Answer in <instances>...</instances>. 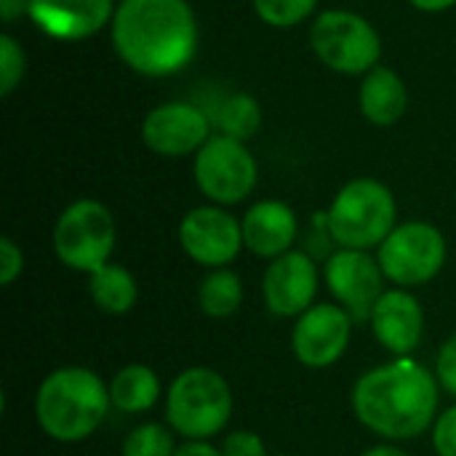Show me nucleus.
<instances>
[{
    "label": "nucleus",
    "instance_id": "nucleus-1",
    "mask_svg": "<svg viewBox=\"0 0 456 456\" xmlns=\"http://www.w3.org/2000/svg\"><path fill=\"white\" fill-rule=\"evenodd\" d=\"M350 406L355 419L385 444L417 441L441 414V385L419 361L393 358L355 379Z\"/></svg>",
    "mask_w": 456,
    "mask_h": 456
},
{
    "label": "nucleus",
    "instance_id": "nucleus-2",
    "mask_svg": "<svg viewBox=\"0 0 456 456\" xmlns=\"http://www.w3.org/2000/svg\"><path fill=\"white\" fill-rule=\"evenodd\" d=\"M112 45L126 67L147 77L184 69L198 48V21L187 0H120Z\"/></svg>",
    "mask_w": 456,
    "mask_h": 456
},
{
    "label": "nucleus",
    "instance_id": "nucleus-3",
    "mask_svg": "<svg viewBox=\"0 0 456 456\" xmlns=\"http://www.w3.org/2000/svg\"><path fill=\"white\" fill-rule=\"evenodd\" d=\"M35 422L56 444L91 438L112 411L110 385L86 366H59L35 390Z\"/></svg>",
    "mask_w": 456,
    "mask_h": 456
},
{
    "label": "nucleus",
    "instance_id": "nucleus-4",
    "mask_svg": "<svg viewBox=\"0 0 456 456\" xmlns=\"http://www.w3.org/2000/svg\"><path fill=\"white\" fill-rule=\"evenodd\" d=\"M232 409V387L211 366H190L179 371L166 390V425L182 441H211L224 433Z\"/></svg>",
    "mask_w": 456,
    "mask_h": 456
},
{
    "label": "nucleus",
    "instance_id": "nucleus-5",
    "mask_svg": "<svg viewBox=\"0 0 456 456\" xmlns=\"http://www.w3.org/2000/svg\"><path fill=\"white\" fill-rule=\"evenodd\" d=\"M323 222L339 248L371 251L398 227V203L387 184L363 176L347 182L334 195Z\"/></svg>",
    "mask_w": 456,
    "mask_h": 456
},
{
    "label": "nucleus",
    "instance_id": "nucleus-6",
    "mask_svg": "<svg viewBox=\"0 0 456 456\" xmlns=\"http://www.w3.org/2000/svg\"><path fill=\"white\" fill-rule=\"evenodd\" d=\"M53 254L72 270L91 275L110 265L118 243V227L112 211L94 198L72 200L53 224Z\"/></svg>",
    "mask_w": 456,
    "mask_h": 456
},
{
    "label": "nucleus",
    "instance_id": "nucleus-7",
    "mask_svg": "<svg viewBox=\"0 0 456 456\" xmlns=\"http://www.w3.org/2000/svg\"><path fill=\"white\" fill-rule=\"evenodd\" d=\"M310 45L329 69L342 75H366L382 59V40L374 24L345 8H329L315 16Z\"/></svg>",
    "mask_w": 456,
    "mask_h": 456
},
{
    "label": "nucleus",
    "instance_id": "nucleus-8",
    "mask_svg": "<svg viewBox=\"0 0 456 456\" xmlns=\"http://www.w3.org/2000/svg\"><path fill=\"white\" fill-rule=\"evenodd\" d=\"M449 243L444 232L422 219L398 224L377 248L385 278L398 289H417L436 281L446 265Z\"/></svg>",
    "mask_w": 456,
    "mask_h": 456
},
{
    "label": "nucleus",
    "instance_id": "nucleus-9",
    "mask_svg": "<svg viewBox=\"0 0 456 456\" xmlns=\"http://www.w3.org/2000/svg\"><path fill=\"white\" fill-rule=\"evenodd\" d=\"M192 176L206 200L227 208L251 198L259 182V166L246 142L214 134L195 152Z\"/></svg>",
    "mask_w": 456,
    "mask_h": 456
},
{
    "label": "nucleus",
    "instance_id": "nucleus-10",
    "mask_svg": "<svg viewBox=\"0 0 456 456\" xmlns=\"http://www.w3.org/2000/svg\"><path fill=\"white\" fill-rule=\"evenodd\" d=\"M179 246L206 270L227 267L246 248L240 219H235L224 206H195L179 222Z\"/></svg>",
    "mask_w": 456,
    "mask_h": 456
},
{
    "label": "nucleus",
    "instance_id": "nucleus-11",
    "mask_svg": "<svg viewBox=\"0 0 456 456\" xmlns=\"http://www.w3.org/2000/svg\"><path fill=\"white\" fill-rule=\"evenodd\" d=\"M385 273L371 251L337 248L323 265V283L334 302L345 307L353 321H369L374 305L387 291Z\"/></svg>",
    "mask_w": 456,
    "mask_h": 456
},
{
    "label": "nucleus",
    "instance_id": "nucleus-12",
    "mask_svg": "<svg viewBox=\"0 0 456 456\" xmlns=\"http://www.w3.org/2000/svg\"><path fill=\"white\" fill-rule=\"evenodd\" d=\"M353 315L337 302H315L294 321L291 353L307 369H329L350 347Z\"/></svg>",
    "mask_w": 456,
    "mask_h": 456
},
{
    "label": "nucleus",
    "instance_id": "nucleus-13",
    "mask_svg": "<svg viewBox=\"0 0 456 456\" xmlns=\"http://www.w3.org/2000/svg\"><path fill=\"white\" fill-rule=\"evenodd\" d=\"M211 115L190 102H166L142 120V142L150 152L163 158L195 155L214 134Z\"/></svg>",
    "mask_w": 456,
    "mask_h": 456
},
{
    "label": "nucleus",
    "instance_id": "nucleus-14",
    "mask_svg": "<svg viewBox=\"0 0 456 456\" xmlns=\"http://www.w3.org/2000/svg\"><path fill=\"white\" fill-rule=\"evenodd\" d=\"M323 273L315 259L305 251H289L273 259L262 275V299L270 315L275 318H299L307 313L321 289Z\"/></svg>",
    "mask_w": 456,
    "mask_h": 456
},
{
    "label": "nucleus",
    "instance_id": "nucleus-15",
    "mask_svg": "<svg viewBox=\"0 0 456 456\" xmlns=\"http://www.w3.org/2000/svg\"><path fill=\"white\" fill-rule=\"evenodd\" d=\"M374 339L393 358H411L425 339V307L409 289H387L371 310Z\"/></svg>",
    "mask_w": 456,
    "mask_h": 456
},
{
    "label": "nucleus",
    "instance_id": "nucleus-16",
    "mask_svg": "<svg viewBox=\"0 0 456 456\" xmlns=\"http://www.w3.org/2000/svg\"><path fill=\"white\" fill-rule=\"evenodd\" d=\"M27 16L56 40H86L112 24V0H29Z\"/></svg>",
    "mask_w": 456,
    "mask_h": 456
},
{
    "label": "nucleus",
    "instance_id": "nucleus-17",
    "mask_svg": "<svg viewBox=\"0 0 456 456\" xmlns=\"http://www.w3.org/2000/svg\"><path fill=\"white\" fill-rule=\"evenodd\" d=\"M243 246L259 259H278L289 251H294L297 235H299V219L294 208L283 200H259L254 203L243 219Z\"/></svg>",
    "mask_w": 456,
    "mask_h": 456
},
{
    "label": "nucleus",
    "instance_id": "nucleus-18",
    "mask_svg": "<svg viewBox=\"0 0 456 456\" xmlns=\"http://www.w3.org/2000/svg\"><path fill=\"white\" fill-rule=\"evenodd\" d=\"M358 104H361L363 118L371 126H379V128L395 126L406 115V107H409V91H406L403 77L385 64L374 67L371 72H366L361 83Z\"/></svg>",
    "mask_w": 456,
    "mask_h": 456
},
{
    "label": "nucleus",
    "instance_id": "nucleus-19",
    "mask_svg": "<svg viewBox=\"0 0 456 456\" xmlns=\"http://www.w3.org/2000/svg\"><path fill=\"white\" fill-rule=\"evenodd\" d=\"M163 395L160 377L147 363H128L110 379V401L120 414H144Z\"/></svg>",
    "mask_w": 456,
    "mask_h": 456
},
{
    "label": "nucleus",
    "instance_id": "nucleus-20",
    "mask_svg": "<svg viewBox=\"0 0 456 456\" xmlns=\"http://www.w3.org/2000/svg\"><path fill=\"white\" fill-rule=\"evenodd\" d=\"M88 297L104 315H128L139 299V283L123 265H104L88 275Z\"/></svg>",
    "mask_w": 456,
    "mask_h": 456
},
{
    "label": "nucleus",
    "instance_id": "nucleus-21",
    "mask_svg": "<svg viewBox=\"0 0 456 456\" xmlns=\"http://www.w3.org/2000/svg\"><path fill=\"white\" fill-rule=\"evenodd\" d=\"M195 297H198V307L206 318L224 321V318H232L243 307L246 289L235 270L219 267V270L206 273V278L198 283Z\"/></svg>",
    "mask_w": 456,
    "mask_h": 456
},
{
    "label": "nucleus",
    "instance_id": "nucleus-22",
    "mask_svg": "<svg viewBox=\"0 0 456 456\" xmlns=\"http://www.w3.org/2000/svg\"><path fill=\"white\" fill-rule=\"evenodd\" d=\"M211 126L216 128V134L232 136L238 142L251 139L259 126H262V110L256 104L254 96L248 94H230L227 99L219 102L216 112L211 115Z\"/></svg>",
    "mask_w": 456,
    "mask_h": 456
},
{
    "label": "nucleus",
    "instance_id": "nucleus-23",
    "mask_svg": "<svg viewBox=\"0 0 456 456\" xmlns=\"http://www.w3.org/2000/svg\"><path fill=\"white\" fill-rule=\"evenodd\" d=\"M176 454V433L168 425L160 422H144L136 425L123 446L120 456H174Z\"/></svg>",
    "mask_w": 456,
    "mask_h": 456
},
{
    "label": "nucleus",
    "instance_id": "nucleus-24",
    "mask_svg": "<svg viewBox=\"0 0 456 456\" xmlns=\"http://www.w3.org/2000/svg\"><path fill=\"white\" fill-rule=\"evenodd\" d=\"M318 0H254L256 16L278 29H289L313 16Z\"/></svg>",
    "mask_w": 456,
    "mask_h": 456
},
{
    "label": "nucleus",
    "instance_id": "nucleus-25",
    "mask_svg": "<svg viewBox=\"0 0 456 456\" xmlns=\"http://www.w3.org/2000/svg\"><path fill=\"white\" fill-rule=\"evenodd\" d=\"M24 69H27L24 48L8 32H3L0 35V96H11L19 88Z\"/></svg>",
    "mask_w": 456,
    "mask_h": 456
},
{
    "label": "nucleus",
    "instance_id": "nucleus-26",
    "mask_svg": "<svg viewBox=\"0 0 456 456\" xmlns=\"http://www.w3.org/2000/svg\"><path fill=\"white\" fill-rule=\"evenodd\" d=\"M433 452L438 456H456V403L444 409L430 430Z\"/></svg>",
    "mask_w": 456,
    "mask_h": 456
},
{
    "label": "nucleus",
    "instance_id": "nucleus-27",
    "mask_svg": "<svg viewBox=\"0 0 456 456\" xmlns=\"http://www.w3.org/2000/svg\"><path fill=\"white\" fill-rule=\"evenodd\" d=\"M219 449H222L224 456H270L262 436L254 433V430H232V433H227Z\"/></svg>",
    "mask_w": 456,
    "mask_h": 456
},
{
    "label": "nucleus",
    "instance_id": "nucleus-28",
    "mask_svg": "<svg viewBox=\"0 0 456 456\" xmlns=\"http://www.w3.org/2000/svg\"><path fill=\"white\" fill-rule=\"evenodd\" d=\"M436 379L444 393L456 398V331L441 345L436 355Z\"/></svg>",
    "mask_w": 456,
    "mask_h": 456
},
{
    "label": "nucleus",
    "instance_id": "nucleus-29",
    "mask_svg": "<svg viewBox=\"0 0 456 456\" xmlns=\"http://www.w3.org/2000/svg\"><path fill=\"white\" fill-rule=\"evenodd\" d=\"M24 273V251L13 238H0V283L13 286Z\"/></svg>",
    "mask_w": 456,
    "mask_h": 456
},
{
    "label": "nucleus",
    "instance_id": "nucleus-30",
    "mask_svg": "<svg viewBox=\"0 0 456 456\" xmlns=\"http://www.w3.org/2000/svg\"><path fill=\"white\" fill-rule=\"evenodd\" d=\"M174 456H224L222 449H216L211 441H184L182 446H176Z\"/></svg>",
    "mask_w": 456,
    "mask_h": 456
},
{
    "label": "nucleus",
    "instance_id": "nucleus-31",
    "mask_svg": "<svg viewBox=\"0 0 456 456\" xmlns=\"http://www.w3.org/2000/svg\"><path fill=\"white\" fill-rule=\"evenodd\" d=\"M27 8H29V0H0V19H3V24L16 21L21 13H27Z\"/></svg>",
    "mask_w": 456,
    "mask_h": 456
},
{
    "label": "nucleus",
    "instance_id": "nucleus-32",
    "mask_svg": "<svg viewBox=\"0 0 456 456\" xmlns=\"http://www.w3.org/2000/svg\"><path fill=\"white\" fill-rule=\"evenodd\" d=\"M361 456H411L409 452H403L398 444H377L371 449H366Z\"/></svg>",
    "mask_w": 456,
    "mask_h": 456
},
{
    "label": "nucleus",
    "instance_id": "nucleus-33",
    "mask_svg": "<svg viewBox=\"0 0 456 456\" xmlns=\"http://www.w3.org/2000/svg\"><path fill=\"white\" fill-rule=\"evenodd\" d=\"M409 3L419 11H428V13H438V11H446V8L456 5V0H409Z\"/></svg>",
    "mask_w": 456,
    "mask_h": 456
},
{
    "label": "nucleus",
    "instance_id": "nucleus-34",
    "mask_svg": "<svg viewBox=\"0 0 456 456\" xmlns=\"http://www.w3.org/2000/svg\"><path fill=\"white\" fill-rule=\"evenodd\" d=\"M278 456H291V454H278Z\"/></svg>",
    "mask_w": 456,
    "mask_h": 456
}]
</instances>
